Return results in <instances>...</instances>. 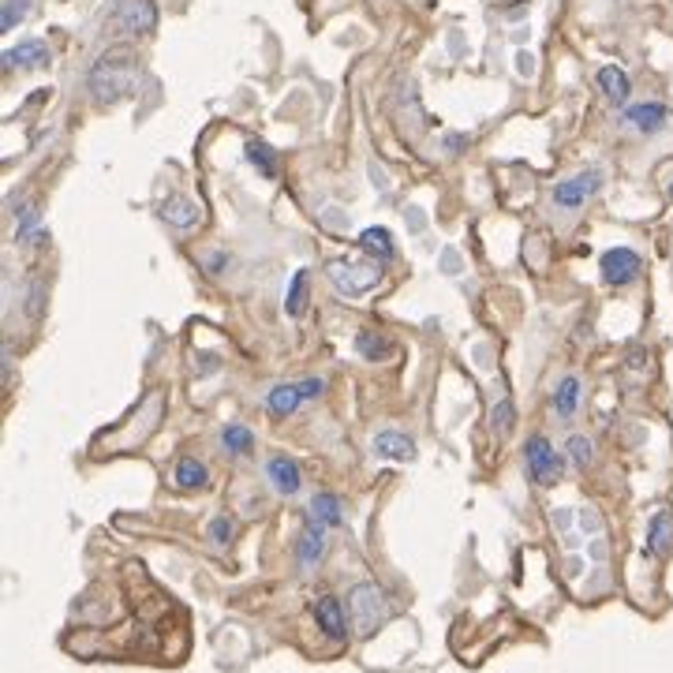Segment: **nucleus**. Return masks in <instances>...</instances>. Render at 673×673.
<instances>
[{"label":"nucleus","instance_id":"f257e3e1","mask_svg":"<svg viewBox=\"0 0 673 673\" xmlns=\"http://www.w3.org/2000/svg\"><path fill=\"white\" fill-rule=\"evenodd\" d=\"M135 83H139V60H135V53L124 49V45L105 49V53L94 60L90 75H86L90 98L98 101V105H116V101L131 98Z\"/></svg>","mask_w":673,"mask_h":673},{"label":"nucleus","instance_id":"f03ea898","mask_svg":"<svg viewBox=\"0 0 673 673\" xmlns=\"http://www.w3.org/2000/svg\"><path fill=\"white\" fill-rule=\"evenodd\" d=\"M389 614V602L382 595L378 584H356V588L348 591V621H352V629L359 636H371Z\"/></svg>","mask_w":673,"mask_h":673},{"label":"nucleus","instance_id":"7ed1b4c3","mask_svg":"<svg viewBox=\"0 0 673 673\" xmlns=\"http://www.w3.org/2000/svg\"><path fill=\"white\" fill-rule=\"evenodd\" d=\"M524 464H528V475L535 487H558L561 472H565V460L554 453L550 438L543 434H531L528 445H524Z\"/></svg>","mask_w":673,"mask_h":673},{"label":"nucleus","instance_id":"20e7f679","mask_svg":"<svg viewBox=\"0 0 673 673\" xmlns=\"http://www.w3.org/2000/svg\"><path fill=\"white\" fill-rule=\"evenodd\" d=\"M330 277L333 285L341 288L344 296H363L378 288L382 281V266L378 262H352V258H333L330 262Z\"/></svg>","mask_w":673,"mask_h":673},{"label":"nucleus","instance_id":"39448f33","mask_svg":"<svg viewBox=\"0 0 673 673\" xmlns=\"http://www.w3.org/2000/svg\"><path fill=\"white\" fill-rule=\"evenodd\" d=\"M113 27L124 38H146L158 27V0H120L113 12Z\"/></svg>","mask_w":673,"mask_h":673},{"label":"nucleus","instance_id":"423d86ee","mask_svg":"<svg viewBox=\"0 0 673 673\" xmlns=\"http://www.w3.org/2000/svg\"><path fill=\"white\" fill-rule=\"evenodd\" d=\"M599 187H602L599 169L580 172V176H573V180H561V184L554 187V206H561V210H580Z\"/></svg>","mask_w":673,"mask_h":673},{"label":"nucleus","instance_id":"0eeeda50","mask_svg":"<svg viewBox=\"0 0 673 673\" xmlns=\"http://www.w3.org/2000/svg\"><path fill=\"white\" fill-rule=\"evenodd\" d=\"M602 281L606 285H629L640 277V255L632 251V247H610L606 255H602Z\"/></svg>","mask_w":673,"mask_h":673},{"label":"nucleus","instance_id":"6e6552de","mask_svg":"<svg viewBox=\"0 0 673 673\" xmlns=\"http://www.w3.org/2000/svg\"><path fill=\"white\" fill-rule=\"evenodd\" d=\"M315 621H318V629L330 636L333 644H341L344 636H348V614H344V606L333 595H322V599L315 602Z\"/></svg>","mask_w":673,"mask_h":673},{"label":"nucleus","instance_id":"1a4fd4ad","mask_svg":"<svg viewBox=\"0 0 673 673\" xmlns=\"http://www.w3.org/2000/svg\"><path fill=\"white\" fill-rule=\"evenodd\" d=\"M647 554H655V558H670L673 554V513L670 509H659V513L651 516V524H647Z\"/></svg>","mask_w":673,"mask_h":673},{"label":"nucleus","instance_id":"9d476101","mask_svg":"<svg viewBox=\"0 0 673 673\" xmlns=\"http://www.w3.org/2000/svg\"><path fill=\"white\" fill-rule=\"evenodd\" d=\"M374 457L408 464V460L416 457V442L408 434H401V430H382V434H374Z\"/></svg>","mask_w":673,"mask_h":673},{"label":"nucleus","instance_id":"9b49d317","mask_svg":"<svg viewBox=\"0 0 673 673\" xmlns=\"http://www.w3.org/2000/svg\"><path fill=\"white\" fill-rule=\"evenodd\" d=\"M161 217L169 221L172 229H199V221H202V210L195 206L191 199H184V195H172V199L161 202Z\"/></svg>","mask_w":673,"mask_h":673},{"label":"nucleus","instance_id":"f8f14e48","mask_svg":"<svg viewBox=\"0 0 673 673\" xmlns=\"http://www.w3.org/2000/svg\"><path fill=\"white\" fill-rule=\"evenodd\" d=\"M326 554V524L315 520V516H307V528H303V539H300V565L303 569H315L318 561Z\"/></svg>","mask_w":673,"mask_h":673},{"label":"nucleus","instance_id":"ddd939ff","mask_svg":"<svg viewBox=\"0 0 673 673\" xmlns=\"http://www.w3.org/2000/svg\"><path fill=\"white\" fill-rule=\"evenodd\" d=\"M49 64V49L45 42L30 38V42H19L15 49L4 53V68H45Z\"/></svg>","mask_w":673,"mask_h":673},{"label":"nucleus","instance_id":"4468645a","mask_svg":"<svg viewBox=\"0 0 673 673\" xmlns=\"http://www.w3.org/2000/svg\"><path fill=\"white\" fill-rule=\"evenodd\" d=\"M666 105H659V101H644V105H632V109H625V120H629L632 128H640V131H659L662 124H666Z\"/></svg>","mask_w":673,"mask_h":673},{"label":"nucleus","instance_id":"2eb2a0df","mask_svg":"<svg viewBox=\"0 0 673 673\" xmlns=\"http://www.w3.org/2000/svg\"><path fill=\"white\" fill-rule=\"evenodd\" d=\"M266 475H270V483L281 490V494H296V490H300V468H296V460L273 457L270 464H266Z\"/></svg>","mask_w":673,"mask_h":673},{"label":"nucleus","instance_id":"dca6fc26","mask_svg":"<svg viewBox=\"0 0 673 673\" xmlns=\"http://www.w3.org/2000/svg\"><path fill=\"white\" fill-rule=\"evenodd\" d=\"M580 393H584L580 378H576V374H565L561 386L554 389V412H558L561 419H573L576 408H580Z\"/></svg>","mask_w":673,"mask_h":673},{"label":"nucleus","instance_id":"f3484780","mask_svg":"<svg viewBox=\"0 0 673 673\" xmlns=\"http://www.w3.org/2000/svg\"><path fill=\"white\" fill-rule=\"evenodd\" d=\"M359 247H363V255L378 258V262H389V258L397 255L393 236H389L386 229H363V232H359Z\"/></svg>","mask_w":673,"mask_h":673},{"label":"nucleus","instance_id":"a211bd4d","mask_svg":"<svg viewBox=\"0 0 673 673\" xmlns=\"http://www.w3.org/2000/svg\"><path fill=\"white\" fill-rule=\"evenodd\" d=\"M595 79H599L602 94H606L610 101H617V105L629 98V75L621 72L617 64H606V68H599V75H595Z\"/></svg>","mask_w":673,"mask_h":673},{"label":"nucleus","instance_id":"6ab92c4d","mask_svg":"<svg viewBox=\"0 0 673 673\" xmlns=\"http://www.w3.org/2000/svg\"><path fill=\"white\" fill-rule=\"evenodd\" d=\"M300 401V386H273L270 397H266V408H270V416H292L300 408Z\"/></svg>","mask_w":673,"mask_h":673},{"label":"nucleus","instance_id":"aec40b11","mask_svg":"<svg viewBox=\"0 0 673 673\" xmlns=\"http://www.w3.org/2000/svg\"><path fill=\"white\" fill-rule=\"evenodd\" d=\"M244 154H247V161H251V165L262 172V176H277V154H273V150L262 143V139H247Z\"/></svg>","mask_w":673,"mask_h":673},{"label":"nucleus","instance_id":"412c9836","mask_svg":"<svg viewBox=\"0 0 673 673\" xmlns=\"http://www.w3.org/2000/svg\"><path fill=\"white\" fill-rule=\"evenodd\" d=\"M356 348H359V356L363 359H386L393 356V344H389V337H382V333H374V330H363L356 337Z\"/></svg>","mask_w":673,"mask_h":673},{"label":"nucleus","instance_id":"4be33fe9","mask_svg":"<svg viewBox=\"0 0 673 673\" xmlns=\"http://www.w3.org/2000/svg\"><path fill=\"white\" fill-rule=\"evenodd\" d=\"M311 516L322 520L326 528H337V524H341V502H337L333 494H315V498H311Z\"/></svg>","mask_w":673,"mask_h":673},{"label":"nucleus","instance_id":"5701e85b","mask_svg":"<svg viewBox=\"0 0 673 673\" xmlns=\"http://www.w3.org/2000/svg\"><path fill=\"white\" fill-rule=\"evenodd\" d=\"M176 487H184V490L206 487V468H202L199 460L184 457L180 464H176Z\"/></svg>","mask_w":673,"mask_h":673},{"label":"nucleus","instance_id":"b1692460","mask_svg":"<svg viewBox=\"0 0 673 673\" xmlns=\"http://www.w3.org/2000/svg\"><path fill=\"white\" fill-rule=\"evenodd\" d=\"M565 453L573 460L576 468H591V460H595V445L584 438V434H573L569 442H565Z\"/></svg>","mask_w":673,"mask_h":673},{"label":"nucleus","instance_id":"393cba45","mask_svg":"<svg viewBox=\"0 0 673 673\" xmlns=\"http://www.w3.org/2000/svg\"><path fill=\"white\" fill-rule=\"evenodd\" d=\"M303 303H307V270L292 273V288H288V315L300 318L303 315Z\"/></svg>","mask_w":673,"mask_h":673},{"label":"nucleus","instance_id":"a878e982","mask_svg":"<svg viewBox=\"0 0 673 673\" xmlns=\"http://www.w3.org/2000/svg\"><path fill=\"white\" fill-rule=\"evenodd\" d=\"M221 442H225V449H232V453H251V445H255V434L247 427H225L221 430Z\"/></svg>","mask_w":673,"mask_h":673},{"label":"nucleus","instance_id":"bb28decb","mask_svg":"<svg viewBox=\"0 0 673 673\" xmlns=\"http://www.w3.org/2000/svg\"><path fill=\"white\" fill-rule=\"evenodd\" d=\"M27 4L30 0H8V4H4V12H0V30H4V34L15 30V23L27 15Z\"/></svg>","mask_w":673,"mask_h":673},{"label":"nucleus","instance_id":"cd10ccee","mask_svg":"<svg viewBox=\"0 0 673 673\" xmlns=\"http://www.w3.org/2000/svg\"><path fill=\"white\" fill-rule=\"evenodd\" d=\"M516 419V408L513 401H498V408H494V416H490V427L498 430V434H505L509 430V423Z\"/></svg>","mask_w":673,"mask_h":673},{"label":"nucleus","instance_id":"c85d7f7f","mask_svg":"<svg viewBox=\"0 0 673 673\" xmlns=\"http://www.w3.org/2000/svg\"><path fill=\"white\" fill-rule=\"evenodd\" d=\"M210 535H214L217 546H229L232 543V516H217L210 524Z\"/></svg>","mask_w":673,"mask_h":673},{"label":"nucleus","instance_id":"c756f323","mask_svg":"<svg viewBox=\"0 0 673 673\" xmlns=\"http://www.w3.org/2000/svg\"><path fill=\"white\" fill-rule=\"evenodd\" d=\"M322 389H326V382H322V378H307V382H300V397H303V401H315Z\"/></svg>","mask_w":673,"mask_h":673},{"label":"nucleus","instance_id":"7c9ffc66","mask_svg":"<svg viewBox=\"0 0 673 673\" xmlns=\"http://www.w3.org/2000/svg\"><path fill=\"white\" fill-rule=\"evenodd\" d=\"M442 270L445 273H460V270H464V258H460L457 251H445V255H442Z\"/></svg>","mask_w":673,"mask_h":673},{"label":"nucleus","instance_id":"2f4dec72","mask_svg":"<svg viewBox=\"0 0 673 673\" xmlns=\"http://www.w3.org/2000/svg\"><path fill=\"white\" fill-rule=\"evenodd\" d=\"M322 217H326V225H330V229H337V232L344 229V214H341V210H326Z\"/></svg>","mask_w":673,"mask_h":673},{"label":"nucleus","instance_id":"473e14b6","mask_svg":"<svg viewBox=\"0 0 673 673\" xmlns=\"http://www.w3.org/2000/svg\"><path fill=\"white\" fill-rule=\"evenodd\" d=\"M569 516H573L569 509H561V513H554V524H558V528L565 531V528H569Z\"/></svg>","mask_w":673,"mask_h":673},{"label":"nucleus","instance_id":"72a5a7b5","mask_svg":"<svg viewBox=\"0 0 673 673\" xmlns=\"http://www.w3.org/2000/svg\"><path fill=\"white\" fill-rule=\"evenodd\" d=\"M445 150H464V139H445Z\"/></svg>","mask_w":673,"mask_h":673},{"label":"nucleus","instance_id":"f704fd0d","mask_svg":"<svg viewBox=\"0 0 673 673\" xmlns=\"http://www.w3.org/2000/svg\"><path fill=\"white\" fill-rule=\"evenodd\" d=\"M520 72H524V75H531V57H528V53L520 57Z\"/></svg>","mask_w":673,"mask_h":673},{"label":"nucleus","instance_id":"c9c22d12","mask_svg":"<svg viewBox=\"0 0 673 673\" xmlns=\"http://www.w3.org/2000/svg\"><path fill=\"white\" fill-rule=\"evenodd\" d=\"M670 195H673V187H670Z\"/></svg>","mask_w":673,"mask_h":673}]
</instances>
